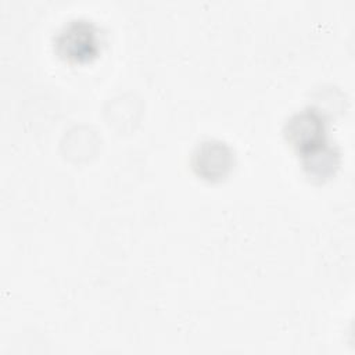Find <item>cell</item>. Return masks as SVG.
<instances>
[{"mask_svg": "<svg viewBox=\"0 0 355 355\" xmlns=\"http://www.w3.org/2000/svg\"><path fill=\"white\" fill-rule=\"evenodd\" d=\"M283 133L300 155L326 141V119L319 110L304 108L287 119Z\"/></svg>", "mask_w": 355, "mask_h": 355, "instance_id": "2", "label": "cell"}, {"mask_svg": "<svg viewBox=\"0 0 355 355\" xmlns=\"http://www.w3.org/2000/svg\"><path fill=\"white\" fill-rule=\"evenodd\" d=\"M305 173L313 180H324L334 175L340 165V151L327 140L300 154Z\"/></svg>", "mask_w": 355, "mask_h": 355, "instance_id": "4", "label": "cell"}, {"mask_svg": "<svg viewBox=\"0 0 355 355\" xmlns=\"http://www.w3.org/2000/svg\"><path fill=\"white\" fill-rule=\"evenodd\" d=\"M233 150L223 141L209 139L196 147L191 155L193 171L207 180H220L232 169Z\"/></svg>", "mask_w": 355, "mask_h": 355, "instance_id": "3", "label": "cell"}, {"mask_svg": "<svg viewBox=\"0 0 355 355\" xmlns=\"http://www.w3.org/2000/svg\"><path fill=\"white\" fill-rule=\"evenodd\" d=\"M101 46L98 28L86 18L65 22L54 36V50L65 61L83 64L97 57Z\"/></svg>", "mask_w": 355, "mask_h": 355, "instance_id": "1", "label": "cell"}]
</instances>
